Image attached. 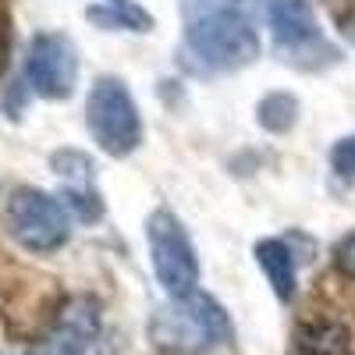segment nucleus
Instances as JSON below:
<instances>
[{
	"label": "nucleus",
	"mask_w": 355,
	"mask_h": 355,
	"mask_svg": "<svg viewBox=\"0 0 355 355\" xmlns=\"http://www.w3.org/2000/svg\"><path fill=\"white\" fill-rule=\"evenodd\" d=\"M331 164L341 178H355V135H345L334 142L331 150Z\"/></svg>",
	"instance_id": "nucleus-15"
},
{
	"label": "nucleus",
	"mask_w": 355,
	"mask_h": 355,
	"mask_svg": "<svg viewBox=\"0 0 355 355\" xmlns=\"http://www.w3.org/2000/svg\"><path fill=\"white\" fill-rule=\"evenodd\" d=\"M256 121H259V128L281 135L299 121V100H295L291 93H266L256 103Z\"/></svg>",
	"instance_id": "nucleus-12"
},
{
	"label": "nucleus",
	"mask_w": 355,
	"mask_h": 355,
	"mask_svg": "<svg viewBox=\"0 0 355 355\" xmlns=\"http://www.w3.org/2000/svg\"><path fill=\"white\" fill-rule=\"evenodd\" d=\"M57 199L68 206L71 220L78 217V220L89 224V220H100V217H103V202H100V192H96L93 185H64Z\"/></svg>",
	"instance_id": "nucleus-13"
},
{
	"label": "nucleus",
	"mask_w": 355,
	"mask_h": 355,
	"mask_svg": "<svg viewBox=\"0 0 355 355\" xmlns=\"http://www.w3.org/2000/svg\"><path fill=\"white\" fill-rule=\"evenodd\" d=\"M85 18L100 25V28H125V33H150L153 28V15L150 11H142L139 4H132V0H125V4H93V8H85Z\"/></svg>",
	"instance_id": "nucleus-10"
},
{
	"label": "nucleus",
	"mask_w": 355,
	"mask_h": 355,
	"mask_svg": "<svg viewBox=\"0 0 355 355\" xmlns=\"http://www.w3.org/2000/svg\"><path fill=\"white\" fill-rule=\"evenodd\" d=\"M50 167L53 174H61L68 185H93V160H89L85 153H75V150H61L50 157Z\"/></svg>",
	"instance_id": "nucleus-14"
},
{
	"label": "nucleus",
	"mask_w": 355,
	"mask_h": 355,
	"mask_svg": "<svg viewBox=\"0 0 355 355\" xmlns=\"http://www.w3.org/2000/svg\"><path fill=\"white\" fill-rule=\"evenodd\" d=\"M107 4H125V0H107Z\"/></svg>",
	"instance_id": "nucleus-18"
},
{
	"label": "nucleus",
	"mask_w": 355,
	"mask_h": 355,
	"mask_svg": "<svg viewBox=\"0 0 355 355\" xmlns=\"http://www.w3.org/2000/svg\"><path fill=\"white\" fill-rule=\"evenodd\" d=\"M100 320L103 313L93 295H75L57 309L53 323L28 345L25 355H85L100 334Z\"/></svg>",
	"instance_id": "nucleus-8"
},
{
	"label": "nucleus",
	"mask_w": 355,
	"mask_h": 355,
	"mask_svg": "<svg viewBox=\"0 0 355 355\" xmlns=\"http://www.w3.org/2000/svg\"><path fill=\"white\" fill-rule=\"evenodd\" d=\"M4 46H8V28H4V18H0V64H4Z\"/></svg>",
	"instance_id": "nucleus-17"
},
{
	"label": "nucleus",
	"mask_w": 355,
	"mask_h": 355,
	"mask_svg": "<svg viewBox=\"0 0 355 355\" xmlns=\"http://www.w3.org/2000/svg\"><path fill=\"white\" fill-rule=\"evenodd\" d=\"M263 11H266L270 36H274V43L284 53L288 64L302 68V57H316V53H327V57L338 61V50L327 46L323 36H320V21H316V11H313V0H266ZM316 64H323L320 57H316Z\"/></svg>",
	"instance_id": "nucleus-7"
},
{
	"label": "nucleus",
	"mask_w": 355,
	"mask_h": 355,
	"mask_svg": "<svg viewBox=\"0 0 355 355\" xmlns=\"http://www.w3.org/2000/svg\"><path fill=\"white\" fill-rule=\"evenodd\" d=\"M231 338V320L217 299L192 291L185 299H167L150 316V341L167 355H199Z\"/></svg>",
	"instance_id": "nucleus-2"
},
{
	"label": "nucleus",
	"mask_w": 355,
	"mask_h": 355,
	"mask_svg": "<svg viewBox=\"0 0 355 355\" xmlns=\"http://www.w3.org/2000/svg\"><path fill=\"white\" fill-rule=\"evenodd\" d=\"M4 224H8L11 239L25 252H36V256L64 249L68 239H71V214H68V206L57 196L36 189V185H18L8 196Z\"/></svg>",
	"instance_id": "nucleus-4"
},
{
	"label": "nucleus",
	"mask_w": 355,
	"mask_h": 355,
	"mask_svg": "<svg viewBox=\"0 0 355 355\" xmlns=\"http://www.w3.org/2000/svg\"><path fill=\"white\" fill-rule=\"evenodd\" d=\"M334 266H338L345 277L355 281V231H348L345 239L334 245Z\"/></svg>",
	"instance_id": "nucleus-16"
},
{
	"label": "nucleus",
	"mask_w": 355,
	"mask_h": 355,
	"mask_svg": "<svg viewBox=\"0 0 355 355\" xmlns=\"http://www.w3.org/2000/svg\"><path fill=\"white\" fill-rule=\"evenodd\" d=\"M256 263L263 277L270 281L274 295L281 302H291L295 299V284H299V277H295V252L281 242V239H259L256 249H252Z\"/></svg>",
	"instance_id": "nucleus-9"
},
{
	"label": "nucleus",
	"mask_w": 355,
	"mask_h": 355,
	"mask_svg": "<svg viewBox=\"0 0 355 355\" xmlns=\"http://www.w3.org/2000/svg\"><path fill=\"white\" fill-rule=\"evenodd\" d=\"M25 82L43 100H68L78 85V53L64 33H36L25 57Z\"/></svg>",
	"instance_id": "nucleus-6"
},
{
	"label": "nucleus",
	"mask_w": 355,
	"mask_h": 355,
	"mask_svg": "<svg viewBox=\"0 0 355 355\" xmlns=\"http://www.w3.org/2000/svg\"><path fill=\"white\" fill-rule=\"evenodd\" d=\"M85 128L107 157H132L142 146V114L125 78L100 75L85 96Z\"/></svg>",
	"instance_id": "nucleus-3"
},
{
	"label": "nucleus",
	"mask_w": 355,
	"mask_h": 355,
	"mask_svg": "<svg viewBox=\"0 0 355 355\" xmlns=\"http://www.w3.org/2000/svg\"><path fill=\"white\" fill-rule=\"evenodd\" d=\"M348 352V331L338 323H309L295 338L291 355H345Z\"/></svg>",
	"instance_id": "nucleus-11"
},
{
	"label": "nucleus",
	"mask_w": 355,
	"mask_h": 355,
	"mask_svg": "<svg viewBox=\"0 0 355 355\" xmlns=\"http://www.w3.org/2000/svg\"><path fill=\"white\" fill-rule=\"evenodd\" d=\"M266 0H182L185 50L202 71H242L263 50L256 11Z\"/></svg>",
	"instance_id": "nucleus-1"
},
{
	"label": "nucleus",
	"mask_w": 355,
	"mask_h": 355,
	"mask_svg": "<svg viewBox=\"0 0 355 355\" xmlns=\"http://www.w3.org/2000/svg\"><path fill=\"white\" fill-rule=\"evenodd\" d=\"M146 242H150V259L160 288L171 299H185L199 291V256L189 239L185 224L171 210H157L146 220Z\"/></svg>",
	"instance_id": "nucleus-5"
}]
</instances>
